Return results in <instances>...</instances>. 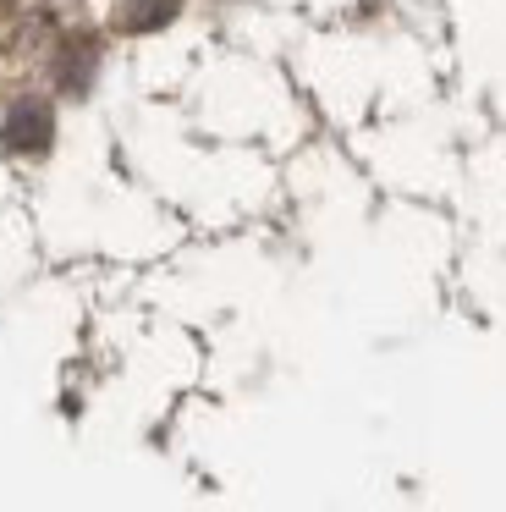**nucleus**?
<instances>
[{
	"mask_svg": "<svg viewBox=\"0 0 506 512\" xmlns=\"http://www.w3.org/2000/svg\"><path fill=\"white\" fill-rule=\"evenodd\" d=\"M0 149L17 160H44L55 149V105L44 94H17L0 111Z\"/></svg>",
	"mask_w": 506,
	"mask_h": 512,
	"instance_id": "obj_1",
	"label": "nucleus"
},
{
	"mask_svg": "<svg viewBox=\"0 0 506 512\" xmlns=\"http://www.w3.org/2000/svg\"><path fill=\"white\" fill-rule=\"evenodd\" d=\"M182 17V0H121L116 6V28L121 34H160Z\"/></svg>",
	"mask_w": 506,
	"mask_h": 512,
	"instance_id": "obj_3",
	"label": "nucleus"
},
{
	"mask_svg": "<svg viewBox=\"0 0 506 512\" xmlns=\"http://www.w3.org/2000/svg\"><path fill=\"white\" fill-rule=\"evenodd\" d=\"M99 61H105V50H99L94 34H61L55 50H50L55 94H66V100H88V89L99 83Z\"/></svg>",
	"mask_w": 506,
	"mask_h": 512,
	"instance_id": "obj_2",
	"label": "nucleus"
}]
</instances>
